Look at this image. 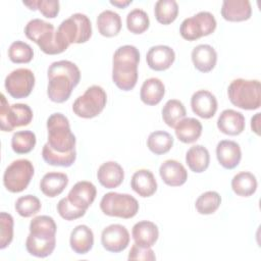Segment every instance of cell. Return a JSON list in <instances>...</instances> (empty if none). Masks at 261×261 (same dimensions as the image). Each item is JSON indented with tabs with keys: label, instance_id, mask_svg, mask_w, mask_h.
<instances>
[{
	"label": "cell",
	"instance_id": "ba28073f",
	"mask_svg": "<svg viewBox=\"0 0 261 261\" xmlns=\"http://www.w3.org/2000/svg\"><path fill=\"white\" fill-rule=\"evenodd\" d=\"M107 102V95L102 87L94 85L76 98L72 104L74 114L83 118H93L100 114Z\"/></svg>",
	"mask_w": 261,
	"mask_h": 261
},
{
	"label": "cell",
	"instance_id": "7c38bea8",
	"mask_svg": "<svg viewBox=\"0 0 261 261\" xmlns=\"http://www.w3.org/2000/svg\"><path fill=\"white\" fill-rule=\"evenodd\" d=\"M34 86L35 75L29 68H17L11 71L5 79V89L15 99L28 97Z\"/></svg>",
	"mask_w": 261,
	"mask_h": 261
},
{
	"label": "cell",
	"instance_id": "60d3db41",
	"mask_svg": "<svg viewBox=\"0 0 261 261\" xmlns=\"http://www.w3.org/2000/svg\"><path fill=\"white\" fill-rule=\"evenodd\" d=\"M8 57L14 63H29L34 57V51L29 44L15 41L8 49Z\"/></svg>",
	"mask_w": 261,
	"mask_h": 261
},
{
	"label": "cell",
	"instance_id": "484cf974",
	"mask_svg": "<svg viewBox=\"0 0 261 261\" xmlns=\"http://www.w3.org/2000/svg\"><path fill=\"white\" fill-rule=\"evenodd\" d=\"M68 184V177L62 172H48L40 182V190L42 193L50 198L60 195Z\"/></svg>",
	"mask_w": 261,
	"mask_h": 261
},
{
	"label": "cell",
	"instance_id": "d6a6232c",
	"mask_svg": "<svg viewBox=\"0 0 261 261\" xmlns=\"http://www.w3.org/2000/svg\"><path fill=\"white\" fill-rule=\"evenodd\" d=\"M147 146L151 152L156 155L167 153L173 146V138L164 130H156L149 135Z\"/></svg>",
	"mask_w": 261,
	"mask_h": 261
},
{
	"label": "cell",
	"instance_id": "4dcf8cb0",
	"mask_svg": "<svg viewBox=\"0 0 261 261\" xmlns=\"http://www.w3.org/2000/svg\"><path fill=\"white\" fill-rule=\"evenodd\" d=\"M186 161L192 171L200 173L208 168L210 155L204 146L195 145L188 150L186 154Z\"/></svg>",
	"mask_w": 261,
	"mask_h": 261
},
{
	"label": "cell",
	"instance_id": "52a82bcc",
	"mask_svg": "<svg viewBox=\"0 0 261 261\" xmlns=\"http://www.w3.org/2000/svg\"><path fill=\"white\" fill-rule=\"evenodd\" d=\"M100 208L108 216L127 219L138 213L139 203L137 199L128 194L110 192L105 194L101 199Z\"/></svg>",
	"mask_w": 261,
	"mask_h": 261
},
{
	"label": "cell",
	"instance_id": "74e56055",
	"mask_svg": "<svg viewBox=\"0 0 261 261\" xmlns=\"http://www.w3.org/2000/svg\"><path fill=\"white\" fill-rule=\"evenodd\" d=\"M36 145V135L31 130H20L11 138L12 150L17 154L30 153Z\"/></svg>",
	"mask_w": 261,
	"mask_h": 261
},
{
	"label": "cell",
	"instance_id": "8992f818",
	"mask_svg": "<svg viewBox=\"0 0 261 261\" xmlns=\"http://www.w3.org/2000/svg\"><path fill=\"white\" fill-rule=\"evenodd\" d=\"M24 34L46 54L54 55L63 52L55 39L54 27L50 22L40 18L32 19L25 25Z\"/></svg>",
	"mask_w": 261,
	"mask_h": 261
},
{
	"label": "cell",
	"instance_id": "83f0119b",
	"mask_svg": "<svg viewBox=\"0 0 261 261\" xmlns=\"http://www.w3.org/2000/svg\"><path fill=\"white\" fill-rule=\"evenodd\" d=\"M177 139L186 144L196 142L202 134L201 122L193 117H185L175 125Z\"/></svg>",
	"mask_w": 261,
	"mask_h": 261
},
{
	"label": "cell",
	"instance_id": "7a4b0ae2",
	"mask_svg": "<svg viewBox=\"0 0 261 261\" xmlns=\"http://www.w3.org/2000/svg\"><path fill=\"white\" fill-rule=\"evenodd\" d=\"M140 52L132 45H124L116 49L113 55L112 80L122 91H130L138 82V65Z\"/></svg>",
	"mask_w": 261,
	"mask_h": 261
},
{
	"label": "cell",
	"instance_id": "6da1fadb",
	"mask_svg": "<svg viewBox=\"0 0 261 261\" xmlns=\"http://www.w3.org/2000/svg\"><path fill=\"white\" fill-rule=\"evenodd\" d=\"M47 94L51 101L62 103L66 101L81 80L79 67L71 61L60 60L53 62L48 68Z\"/></svg>",
	"mask_w": 261,
	"mask_h": 261
},
{
	"label": "cell",
	"instance_id": "f35d334b",
	"mask_svg": "<svg viewBox=\"0 0 261 261\" xmlns=\"http://www.w3.org/2000/svg\"><path fill=\"white\" fill-rule=\"evenodd\" d=\"M221 203V197L217 192L208 191L199 196L196 200L195 207L200 214H212L214 213Z\"/></svg>",
	"mask_w": 261,
	"mask_h": 261
},
{
	"label": "cell",
	"instance_id": "44dd1931",
	"mask_svg": "<svg viewBox=\"0 0 261 261\" xmlns=\"http://www.w3.org/2000/svg\"><path fill=\"white\" fill-rule=\"evenodd\" d=\"M97 177L104 188L114 189L121 185L124 178V172L117 162L108 161L99 167Z\"/></svg>",
	"mask_w": 261,
	"mask_h": 261
},
{
	"label": "cell",
	"instance_id": "603a6c76",
	"mask_svg": "<svg viewBox=\"0 0 261 261\" xmlns=\"http://www.w3.org/2000/svg\"><path fill=\"white\" fill-rule=\"evenodd\" d=\"M133 239L135 243L142 247H152L155 245L159 237V230L157 225L148 220L137 222L132 230Z\"/></svg>",
	"mask_w": 261,
	"mask_h": 261
},
{
	"label": "cell",
	"instance_id": "ab89813d",
	"mask_svg": "<svg viewBox=\"0 0 261 261\" xmlns=\"http://www.w3.org/2000/svg\"><path fill=\"white\" fill-rule=\"evenodd\" d=\"M150 20L148 14L140 9L136 8L128 12L126 16V27L127 30L133 34H142L149 28Z\"/></svg>",
	"mask_w": 261,
	"mask_h": 261
},
{
	"label": "cell",
	"instance_id": "c3c4849f",
	"mask_svg": "<svg viewBox=\"0 0 261 261\" xmlns=\"http://www.w3.org/2000/svg\"><path fill=\"white\" fill-rule=\"evenodd\" d=\"M133 1L132 0H111L110 4L118 7V8H124L126 7L128 4H130Z\"/></svg>",
	"mask_w": 261,
	"mask_h": 261
},
{
	"label": "cell",
	"instance_id": "7bdbcfd3",
	"mask_svg": "<svg viewBox=\"0 0 261 261\" xmlns=\"http://www.w3.org/2000/svg\"><path fill=\"white\" fill-rule=\"evenodd\" d=\"M23 4L32 10L38 9L45 17L54 18L59 13V2L57 0H31Z\"/></svg>",
	"mask_w": 261,
	"mask_h": 261
},
{
	"label": "cell",
	"instance_id": "8fae6325",
	"mask_svg": "<svg viewBox=\"0 0 261 261\" xmlns=\"http://www.w3.org/2000/svg\"><path fill=\"white\" fill-rule=\"evenodd\" d=\"M216 29V19L208 11H201L192 17L186 18L179 28L181 37L188 41H195L212 34Z\"/></svg>",
	"mask_w": 261,
	"mask_h": 261
},
{
	"label": "cell",
	"instance_id": "277c9868",
	"mask_svg": "<svg viewBox=\"0 0 261 261\" xmlns=\"http://www.w3.org/2000/svg\"><path fill=\"white\" fill-rule=\"evenodd\" d=\"M49 147L55 152L68 153L75 150V137L71 133L69 121L62 113H53L47 120Z\"/></svg>",
	"mask_w": 261,
	"mask_h": 261
},
{
	"label": "cell",
	"instance_id": "9a60e30c",
	"mask_svg": "<svg viewBox=\"0 0 261 261\" xmlns=\"http://www.w3.org/2000/svg\"><path fill=\"white\" fill-rule=\"evenodd\" d=\"M96 187L87 180L77 181L68 193V200L80 209L87 210L96 198Z\"/></svg>",
	"mask_w": 261,
	"mask_h": 261
},
{
	"label": "cell",
	"instance_id": "cb8c5ba5",
	"mask_svg": "<svg viewBox=\"0 0 261 261\" xmlns=\"http://www.w3.org/2000/svg\"><path fill=\"white\" fill-rule=\"evenodd\" d=\"M132 189L141 197H151L157 190V181L154 174L148 169L136 171L130 180Z\"/></svg>",
	"mask_w": 261,
	"mask_h": 261
},
{
	"label": "cell",
	"instance_id": "e0dca14e",
	"mask_svg": "<svg viewBox=\"0 0 261 261\" xmlns=\"http://www.w3.org/2000/svg\"><path fill=\"white\" fill-rule=\"evenodd\" d=\"M217 160L225 169H233L237 167L242 158L240 145L233 141L222 140L216 147Z\"/></svg>",
	"mask_w": 261,
	"mask_h": 261
},
{
	"label": "cell",
	"instance_id": "d4e9b609",
	"mask_svg": "<svg viewBox=\"0 0 261 261\" xmlns=\"http://www.w3.org/2000/svg\"><path fill=\"white\" fill-rule=\"evenodd\" d=\"M70 247L76 254H87L94 245V234L91 228L85 224L75 226L69 239Z\"/></svg>",
	"mask_w": 261,
	"mask_h": 261
},
{
	"label": "cell",
	"instance_id": "d590c367",
	"mask_svg": "<svg viewBox=\"0 0 261 261\" xmlns=\"http://www.w3.org/2000/svg\"><path fill=\"white\" fill-rule=\"evenodd\" d=\"M155 17L162 24H169L178 14V5L174 0H159L155 3Z\"/></svg>",
	"mask_w": 261,
	"mask_h": 261
},
{
	"label": "cell",
	"instance_id": "5bb4252c",
	"mask_svg": "<svg viewBox=\"0 0 261 261\" xmlns=\"http://www.w3.org/2000/svg\"><path fill=\"white\" fill-rule=\"evenodd\" d=\"M191 106L196 115L208 119L213 117L217 110V100L209 91L200 90L193 94L191 98Z\"/></svg>",
	"mask_w": 261,
	"mask_h": 261
},
{
	"label": "cell",
	"instance_id": "5b68a950",
	"mask_svg": "<svg viewBox=\"0 0 261 261\" xmlns=\"http://www.w3.org/2000/svg\"><path fill=\"white\" fill-rule=\"evenodd\" d=\"M260 82L258 80H233L227 89L229 101L245 110L258 109L261 105Z\"/></svg>",
	"mask_w": 261,
	"mask_h": 261
},
{
	"label": "cell",
	"instance_id": "b9f144b4",
	"mask_svg": "<svg viewBox=\"0 0 261 261\" xmlns=\"http://www.w3.org/2000/svg\"><path fill=\"white\" fill-rule=\"evenodd\" d=\"M41 209L40 200L33 195H27L18 198L15 203L16 212L22 217H31Z\"/></svg>",
	"mask_w": 261,
	"mask_h": 261
},
{
	"label": "cell",
	"instance_id": "3957f363",
	"mask_svg": "<svg viewBox=\"0 0 261 261\" xmlns=\"http://www.w3.org/2000/svg\"><path fill=\"white\" fill-rule=\"evenodd\" d=\"M92 36V24L89 17L83 13H74L63 20L55 32V39L62 51L72 43L87 42Z\"/></svg>",
	"mask_w": 261,
	"mask_h": 261
},
{
	"label": "cell",
	"instance_id": "d6986e66",
	"mask_svg": "<svg viewBox=\"0 0 261 261\" xmlns=\"http://www.w3.org/2000/svg\"><path fill=\"white\" fill-rule=\"evenodd\" d=\"M245 125L244 115L232 109L223 110L217 120V127L219 130L229 136L240 135L245 129Z\"/></svg>",
	"mask_w": 261,
	"mask_h": 261
},
{
	"label": "cell",
	"instance_id": "ffe728a7",
	"mask_svg": "<svg viewBox=\"0 0 261 261\" xmlns=\"http://www.w3.org/2000/svg\"><path fill=\"white\" fill-rule=\"evenodd\" d=\"M252 8L248 0H224L221 15L228 21H243L251 17Z\"/></svg>",
	"mask_w": 261,
	"mask_h": 261
},
{
	"label": "cell",
	"instance_id": "4fadbf2b",
	"mask_svg": "<svg viewBox=\"0 0 261 261\" xmlns=\"http://www.w3.org/2000/svg\"><path fill=\"white\" fill-rule=\"evenodd\" d=\"M129 233L121 224H111L105 227L101 234V243L109 252L118 253L126 249L129 244Z\"/></svg>",
	"mask_w": 261,
	"mask_h": 261
},
{
	"label": "cell",
	"instance_id": "8d00e7d4",
	"mask_svg": "<svg viewBox=\"0 0 261 261\" xmlns=\"http://www.w3.org/2000/svg\"><path fill=\"white\" fill-rule=\"evenodd\" d=\"M56 229L54 219L47 215L37 216L30 223V233L38 237H55Z\"/></svg>",
	"mask_w": 261,
	"mask_h": 261
},
{
	"label": "cell",
	"instance_id": "f546056e",
	"mask_svg": "<svg viewBox=\"0 0 261 261\" xmlns=\"http://www.w3.org/2000/svg\"><path fill=\"white\" fill-rule=\"evenodd\" d=\"M97 28L104 37H114L121 30V18L112 10H104L97 17Z\"/></svg>",
	"mask_w": 261,
	"mask_h": 261
},
{
	"label": "cell",
	"instance_id": "7dc6e473",
	"mask_svg": "<svg viewBox=\"0 0 261 261\" xmlns=\"http://www.w3.org/2000/svg\"><path fill=\"white\" fill-rule=\"evenodd\" d=\"M259 122H260V113H256L254 117H252L251 119V127L253 129L254 133H256L257 135L260 134V127H259Z\"/></svg>",
	"mask_w": 261,
	"mask_h": 261
},
{
	"label": "cell",
	"instance_id": "f1b7e54d",
	"mask_svg": "<svg viewBox=\"0 0 261 261\" xmlns=\"http://www.w3.org/2000/svg\"><path fill=\"white\" fill-rule=\"evenodd\" d=\"M165 94L164 84L157 77H151L146 80L140 92L141 100L147 105H156L158 104Z\"/></svg>",
	"mask_w": 261,
	"mask_h": 261
},
{
	"label": "cell",
	"instance_id": "bcb514c9",
	"mask_svg": "<svg viewBox=\"0 0 261 261\" xmlns=\"http://www.w3.org/2000/svg\"><path fill=\"white\" fill-rule=\"evenodd\" d=\"M156 256L151 247H142L138 244H134L130 248L128 254V260H144V261H154Z\"/></svg>",
	"mask_w": 261,
	"mask_h": 261
},
{
	"label": "cell",
	"instance_id": "e575fe53",
	"mask_svg": "<svg viewBox=\"0 0 261 261\" xmlns=\"http://www.w3.org/2000/svg\"><path fill=\"white\" fill-rule=\"evenodd\" d=\"M42 157H43L44 161L47 162L50 165L68 167V166H71L74 163L75 158H76V152H75V150H73L71 152H68V153L55 152L46 143L43 146Z\"/></svg>",
	"mask_w": 261,
	"mask_h": 261
},
{
	"label": "cell",
	"instance_id": "30bf717a",
	"mask_svg": "<svg viewBox=\"0 0 261 261\" xmlns=\"http://www.w3.org/2000/svg\"><path fill=\"white\" fill-rule=\"evenodd\" d=\"M34 175V166L28 159H17L10 163L3 175V184L11 193L25 190Z\"/></svg>",
	"mask_w": 261,
	"mask_h": 261
},
{
	"label": "cell",
	"instance_id": "1f68e13d",
	"mask_svg": "<svg viewBox=\"0 0 261 261\" xmlns=\"http://www.w3.org/2000/svg\"><path fill=\"white\" fill-rule=\"evenodd\" d=\"M231 188L238 196L249 197L257 190V179L253 173L242 171L232 177Z\"/></svg>",
	"mask_w": 261,
	"mask_h": 261
},
{
	"label": "cell",
	"instance_id": "f6af8a7d",
	"mask_svg": "<svg viewBox=\"0 0 261 261\" xmlns=\"http://www.w3.org/2000/svg\"><path fill=\"white\" fill-rule=\"evenodd\" d=\"M57 211L59 215L65 220L77 219L85 215L86 210L80 209L70 203L68 198H62L57 204Z\"/></svg>",
	"mask_w": 261,
	"mask_h": 261
},
{
	"label": "cell",
	"instance_id": "9c48e42d",
	"mask_svg": "<svg viewBox=\"0 0 261 261\" xmlns=\"http://www.w3.org/2000/svg\"><path fill=\"white\" fill-rule=\"evenodd\" d=\"M33 119V111L27 104L9 105L5 96L1 95L0 127L3 132H11L15 127L30 124Z\"/></svg>",
	"mask_w": 261,
	"mask_h": 261
},
{
	"label": "cell",
	"instance_id": "ac0fdd59",
	"mask_svg": "<svg viewBox=\"0 0 261 261\" xmlns=\"http://www.w3.org/2000/svg\"><path fill=\"white\" fill-rule=\"evenodd\" d=\"M159 174L162 180L170 187H179L188 179V171L185 166L176 160H166L159 168Z\"/></svg>",
	"mask_w": 261,
	"mask_h": 261
},
{
	"label": "cell",
	"instance_id": "ee69618b",
	"mask_svg": "<svg viewBox=\"0 0 261 261\" xmlns=\"http://www.w3.org/2000/svg\"><path fill=\"white\" fill-rule=\"evenodd\" d=\"M13 239V217L6 212L0 213V249H5Z\"/></svg>",
	"mask_w": 261,
	"mask_h": 261
},
{
	"label": "cell",
	"instance_id": "2e32d148",
	"mask_svg": "<svg viewBox=\"0 0 261 261\" xmlns=\"http://www.w3.org/2000/svg\"><path fill=\"white\" fill-rule=\"evenodd\" d=\"M175 59L173 49L165 45L153 46L149 49L146 55V60L149 67L156 71H162L169 68Z\"/></svg>",
	"mask_w": 261,
	"mask_h": 261
},
{
	"label": "cell",
	"instance_id": "836d02e7",
	"mask_svg": "<svg viewBox=\"0 0 261 261\" xmlns=\"http://www.w3.org/2000/svg\"><path fill=\"white\" fill-rule=\"evenodd\" d=\"M186 114L187 111L184 104L176 99L168 100L162 108V118L170 127H175V125L186 117Z\"/></svg>",
	"mask_w": 261,
	"mask_h": 261
},
{
	"label": "cell",
	"instance_id": "4316f807",
	"mask_svg": "<svg viewBox=\"0 0 261 261\" xmlns=\"http://www.w3.org/2000/svg\"><path fill=\"white\" fill-rule=\"evenodd\" d=\"M56 238L55 237H38L30 233L25 241L27 251L39 258H44L52 254L55 249Z\"/></svg>",
	"mask_w": 261,
	"mask_h": 261
},
{
	"label": "cell",
	"instance_id": "7402d4cb",
	"mask_svg": "<svg viewBox=\"0 0 261 261\" xmlns=\"http://www.w3.org/2000/svg\"><path fill=\"white\" fill-rule=\"evenodd\" d=\"M192 61L199 71L209 72L216 65L217 53L212 46L201 44L193 49Z\"/></svg>",
	"mask_w": 261,
	"mask_h": 261
}]
</instances>
